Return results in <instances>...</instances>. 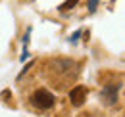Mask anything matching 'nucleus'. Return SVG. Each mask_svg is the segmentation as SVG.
<instances>
[{
  "instance_id": "nucleus-4",
  "label": "nucleus",
  "mask_w": 125,
  "mask_h": 117,
  "mask_svg": "<svg viewBox=\"0 0 125 117\" xmlns=\"http://www.w3.org/2000/svg\"><path fill=\"white\" fill-rule=\"evenodd\" d=\"M77 2H79V0H65V2H63V4L60 6V8H58V10H60V12H67V10H73V8L77 6Z\"/></svg>"
},
{
  "instance_id": "nucleus-2",
  "label": "nucleus",
  "mask_w": 125,
  "mask_h": 117,
  "mask_svg": "<svg viewBox=\"0 0 125 117\" xmlns=\"http://www.w3.org/2000/svg\"><path fill=\"white\" fill-rule=\"evenodd\" d=\"M87 96H89V90L85 87H81V85H77V87H73L69 90V100H71V104H73L75 107L83 106L85 100H87Z\"/></svg>"
},
{
  "instance_id": "nucleus-1",
  "label": "nucleus",
  "mask_w": 125,
  "mask_h": 117,
  "mask_svg": "<svg viewBox=\"0 0 125 117\" xmlns=\"http://www.w3.org/2000/svg\"><path fill=\"white\" fill-rule=\"evenodd\" d=\"M56 102V98H54V94L52 92H48L46 88H39V90H35L31 96V104L35 107H39V109H50L52 106Z\"/></svg>"
},
{
  "instance_id": "nucleus-3",
  "label": "nucleus",
  "mask_w": 125,
  "mask_h": 117,
  "mask_svg": "<svg viewBox=\"0 0 125 117\" xmlns=\"http://www.w3.org/2000/svg\"><path fill=\"white\" fill-rule=\"evenodd\" d=\"M102 98L106 100V104H108V106L115 104V102H117V87H114V85L104 87V90H102Z\"/></svg>"
}]
</instances>
